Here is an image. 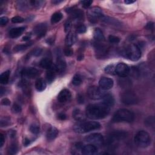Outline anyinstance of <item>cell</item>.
<instances>
[{
  "instance_id": "cell-1",
  "label": "cell",
  "mask_w": 155,
  "mask_h": 155,
  "mask_svg": "<svg viewBox=\"0 0 155 155\" xmlns=\"http://www.w3.org/2000/svg\"><path fill=\"white\" fill-rule=\"evenodd\" d=\"M110 111V107L101 104H90L85 109V116L90 119H102L106 117Z\"/></svg>"
},
{
  "instance_id": "cell-2",
  "label": "cell",
  "mask_w": 155,
  "mask_h": 155,
  "mask_svg": "<svg viewBox=\"0 0 155 155\" xmlns=\"http://www.w3.org/2000/svg\"><path fill=\"white\" fill-rule=\"evenodd\" d=\"M101 128V124L95 121H79L74 126L73 130L78 133H85Z\"/></svg>"
},
{
  "instance_id": "cell-3",
  "label": "cell",
  "mask_w": 155,
  "mask_h": 155,
  "mask_svg": "<svg viewBox=\"0 0 155 155\" xmlns=\"http://www.w3.org/2000/svg\"><path fill=\"white\" fill-rule=\"evenodd\" d=\"M135 115L130 110L122 109L114 114L112 121L113 122H132L134 121Z\"/></svg>"
},
{
  "instance_id": "cell-4",
  "label": "cell",
  "mask_w": 155,
  "mask_h": 155,
  "mask_svg": "<svg viewBox=\"0 0 155 155\" xmlns=\"http://www.w3.org/2000/svg\"><path fill=\"white\" fill-rule=\"evenodd\" d=\"M122 55L123 57L130 60L136 61L141 57V51L140 48L137 45L131 44L124 49Z\"/></svg>"
},
{
  "instance_id": "cell-5",
  "label": "cell",
  "mask_w": 155,
  "mask_h": 155,
  "mask_svg": "<svg viewBox=\"0 0 155 155\" xmlns=\"http://www.w3.org/2000/svg\"><path fill=\"white\" fill-rule=\"evenodd\" d=\"M134 141L135 144L141 148H146L151 144L150 135L144 130H141L136 133Z\"/></svg>"
},
{
  "instance_id": "cell-6",
  "label": "cell",
  "mask_w": 155,
  "mask_h": 155,
  "mask_svg": "<svg viewBox=\"0 0 155 155\" xmlns=\"http://www.w3.org/2000/svg\"><path fill=\"white\" fill-rule=\"evenodd\" d=\"M121 101L125 105H130L137 104L139 101L138 98L135 93L131 91H126L121 95Z\"/></svg>"
},
{
  "instance_id": "cell-7",
  "label": "cell",
  "mask_w": 155,
  "mask_h": 155,
  "mask_svg": "<svg viewBox=\"0 0 155 155\" xmlns=\"http://www.w3.org/2000/svg\"><path fill=\"white\" fill-rule=\"evenodd\" d=\"M127 135L126 132L122 131H115L111 133L107 141L108 145L110 147L114 146L119 141L126 138Z\"/></svg>"
},
{
  "instance_id": "cell-8",
  "label": "cell",
  "mask_w": 155,
  "mask_h": 155,
  "mask_svg": "<svg viewBox=\"0 0 155 155\" xmlns=\"http://www.w3.org/2000/svg\"><path fill=\"white\" fill-rule=\"evenodd\" d=\"M85 141L90 144L95 146H100L104 144V139L103 136L100 133H93L87 136Z\"/></svg>"
},
{
  "instance_id": "cell-9",
  "label": "cell",
  "mask_w": 155,
  "mask_h": 155,
  "mask_svg": "<svg viewBox=\"0 0 155 155\" xmlns=\"http://www.w3.org/2000/svg\"><path fill=\"white\" fill-rule=\"evenodd\" d=\"M87 15L91 23H95L98 20H101L104 16L102 10L98 7H94L90 9L87 12Z\"/></svg>"
},
{
  "instance_id": "cell-10",
  "label": "cell",
  "mask_w": 155,
  "mask_h": 155,
  "mask_svg": "<svg viewBox=\"0 0 155 155\" xmlns=\"http://www.w3.org/2000/svg\"><path fill=\"white\" fill-rule=\"evenodd\" d=\"M87 95L89 98L93 100H101L104 95V92L97 86L93 85L90 87L87 90Z\"/></svg>"
},
{
  "instance_id": "cell-11",
  "label": "cell",
  "mask_w": 155,
  "mask_h": 155,
  "mask_svg": "<svg viewBox=\"0 0 155 155\" xmlns=\"http://www.w3.org/2000/svg\"><path fill=\"white\" fill-rule=\"evenodd\" d=\"M130 67L126 64L121 63L116 66V74L121 78L127 77L129 75Z\"/></svg>"
},
{
  "instance_id": "cell-12",
  "label": "cell",
  "mask_w": 155,
  "mask_h": 155,
  "mask_svg": "<svg viewBox=\"0 0 155 155\" xmlns=\"http://www.w3.org/2000/svg\"><path fill=\"white\" fill-rule=\"evenodd\" d=\"M113 84H114L113 80L112 79L107 77L101 78L100 80V81H99V85H100V88L104 90L111 89L113 87Z\"/></svg>"
},
{
  "instance_id": "cell-13",
  "label": "cell",
  "mask_w": 155,
  "mask_h": 155,
  "mask_svg": "<svg viewBox=\"0 0 155 155\" xmlns=\"http://www.w3.org/2000/svg\"><path fill=\"white\" fill-rule=\"evenodd\" d=\"M21 73L23 76L28 78H35L40 75V71L33 67H30L24 69Z\"/></svg>"
},
{
  "instance_id": "cell-14",
  "label": "cell",
  "mask_w": 155,
  "mask_h": 155,
  "mask_svg": "<svg viewBox=\"0 0 155 155\" xmlns=\"http://www.w3.org/2000/svg\"><path fill=\"white\" fill-rule=\"evenodd\" d=\"M72 97L71 92L68 89L61 90L58 95V100L61 103H65L69 101Z\"/></svg>"
},
{
  "instance_id": "cell-15",
  "label": "cell",
  "mask_w": 155,
  "mask_h": 155,
  "mask_svg": "<svg viewBox=\"0 0 155 155\" xmlns=\"http://www.w3.org/2000/svg\"><path fill=\"white\" fill-rule=\"evenodd\" d=\"M47 32V26L44 23H41L36 26L34 28V33L40 38L44 36Z\"/></svg>"
},
{
  "instance_id": "cell-16",
  "label": "cell",
  "mask_w": 155,
  "mask_h": 155,
  "mask_svg": "<svg viewBox=\"0 0 155 155\" xmlns=\"http://www.w3.org/2000/svg\"><path fill=\"white\" fill-rule=\"evenodd\" d=\"M68 14H70L72 17L76 20H81L84 17V12L80 9L75 8H69L66 10Z\"/></svg>"
},
{
  "instance_id": "cell-17",
  "label": "cell",
  "mask_w": 155,
  "mask_h": 155,
  "mask_svg": "<svg viewBox=\"0 0 155 155\" xmlns=\"http://www.w3.org/2000/svg\"><path fill=\"white\" fill-rule=\"evenodd\" d=\"M81 152L83 154L85 155H91L95 154L98 152V148L96 146L92 145V144H88L83 145L81 148Z\"/></svg>"
},
{
  "instance_id": "cell-18",
  "label": "cell",
  "mask_w": 155,
  "mask_h": 155,
  "mask_svg": "<svg viewBox=\"0 0 155 155\" xmlns=\"http://www.w3.org/2000/svg\"><path fill=\"white\" fill-rule=\"evenodd\" d=\"M57 69H56L55 66H52L51 68L47 70V73H46V79L47 82L49 84H51L53 83V81L55 80L56 78V75H57Z\"/></svg>"
},
{
  "instance_id": "cell-19",
  "label": "cell",
  "mask_w": 155,
  "mask_h": 155,
  "mask_svg": "<svg viewBox=\"0 0 155 155\" xmlns=\"http://www.w3.org/2000/svg\"><path fill=\"white\" fill-rule=\"evenodd\" d=\"M25 27H16L12 29L9 31V36L12 38H16L21 36L23 33L24 32L25 30Z\"/></svg>"
},
{
  "instance_id": "cell-20",
  "label": "cell",
  "mask_w": 155,
  "mask_h": 155,
  "mask_svg": "<svg viewBox=\"0 0 155 155\" xmlns=\"http://www.w3.org/2000/svg\"><path fill=\"white\" fill-rule=\"evenodd\" d=\"M56 69H57V73H63L67 67L66 61L62 59L61 58H58L57 61V64L55 65Z\"/></svg>"
},
{
  "instance_id": "cell-21",
  "label": "cell",
  "mask_w": 155,
  "mask_h": 155,
  "mask_svg": "<svg viewBox=\"0 0 155 155\" xmlns=\"http://www.w3.org/2000/svg\"><path fill=\"white\" fill-rule=\"evenodd\" d=\"M102 102L104 104L107 105V106L111 107L113 106L115 104V100L113 96L110 94H104L103 97L102 98Z\"/></svg>"
},
{
  "instance_id": "cell-22",
  "label": "cell",
  "mask_w": 155,
  "mask_h": 155,
  "mask_svg": "<svg viewBox=\"0 0 155 155\" xmlns=\"http://www.w3.org/2000/svg\"><path fill=\"white\" fill-rule=\"evenodd\" d=\"M58 130L55 127H52L48 130L46 134V138L48 141H53L57 137L58 135Z\"/></svg>"
},
{
  "instance_id": "cell-23",
  "label": "cell",
  "mask_w": 155,
  "mask_h": 155,
  "mask_svg": "<svg viewBox=\"0 0 155 155\" xmlns=\"http://www.w3.org/2000/svg\"><path fill=\"white\" fill-rule=\"evenodd\" d=\"M76 36L74 33H69L67 34L66 38V44L67 46L71 47L72 46L76 41Z\"/></svg>"
},
{
  "instance_id": "cell-24",
  "label": "cell",
  "mask_w": 155,
  "mask_h": 155,
  "mask_svg": "<svg viewBox=\"0 0 155 155\" xmlns=\"http://www.w3.org/2000/svg\"><path fill=\"white\" fill-rule=\"evenodd\" d=\"M47 87L46 83L42 78H38L35 82V88L38 91H44Z\"/></svg>"
},
{
  "instance_id": "cell-25",
  "label": "cell",
  "mask_w": 155,
  "mask_h": 155,
  "mask_svg": "<svg viewBox=\"0 0 155 155\" xmlns=\"http://www.w3.org/2000/svg\"><path fill=\"white\" fill-rule=\"evenodd\" d=\"M72 115L73 118L77 121H83L85 119V115L82 112V111L78 109L73 110Z\"/></svg>"
},
{
  "instance_id": "cell-26",
  "label": "cell",
  "mask_w": 155,
  "mask_h": 155,
  "mask_svg": "<svg viewBox=\"0 0 155 155\" xmlns=\"http://www.w3.org/2000/svg\"><path fill=\"white\" fill-rule=\"evenodd\" d=\"M40 66L45 69H49L53 66L52 61L48 58H44L41 59L40 63Z\"/></svg>"
},
{
  "instance_id": "cell-27",
  "label": "cell",
  "mask_w": 155,
  "mask_h": 155,
  "mask_svg": "<svg viewBox=\"0 0 155 155\" xmlns=\"http://www.w3.org/2000/svg\"><path fill=\"white\" fill-rule=\"evenodd\" d=\"M94 39L97 42H102L105 40L104 35L101 29L96 28L95 29L94 32Z\"/></svg>"
},
{
  "instance_id": "cell-28",
  "label": "cell",
  "mask_w": 155,
  "mask_h": 155,
  "mask_svg": "<svg viewBox=\"0 0 155 155\" xmlns=\"http://www.w3.org/2000/svg\"><path fill=\"white\" fill-rule=\"evenodd\" d=\"M101 20L107 24H109L110 25H115V26H118L119 24H121L120 22L116 19H113L112 18H110L109 16H104L102 18Z\"/></svg>"
},
{
  "instance_id": "cell-29",
  "label": "cell",
  "mask_w": 155,
  "mask_h": 155,
  "mask_svg": "<svg viewBox=\"0 0 155 155\" xmlns=\"http://www.w3.org/2000/svg\"><path fill=\"white\" fill-rule=\"evenodd\" d=\"M119 84L122 88H128L132 85V82L128 78L123 77L119 79Z\"/></svg>"
},
{
  "instance_id": "cell-30",
  "label": "cell",
  "mask_w": 155,
  "mask_h": 155,
  "mask_svg": "<svg viewBox=\"0 0 155 155\" xmlns=\"http://www.w3.org/2000/svg\"><path fill=\"white\" fill-rule=\"evenodd\" d=\"M10 75V70H7L1 73V76H0V83L2 84H8L9 81Z\"/></svg>"
},
{
  "instance_id": "cell-31",
  "label": "cell",
  "mask_w": 155,
  "mask_h": 155,
  "mask_svg": "<svg viewBox=\"0 0 155 155\" xmlns=\"http://www.w3.org/2000/svg\"><path fill=\"white\" fill-rule=\"evenodd\" d=\"M33 44L32 42H30L29 43H26V44H20V45H17L14 47V52H21L23 51L26 50L27 48L30 47Z\"/></svg>"
},
{
  "instance_id": "cell-32",
  "label": "cell",
  "mask_w": 155,
  "mask_h": 155,
  "mask_svg": "<svg viewBox=\"0 0 155 155\" xmlns=\"http://www.w3.org/2000/svg\"><path fill=\"white\" fill-rule=\"evenodd\" d=\"M63 15L61 12H56L53 14L51 17V23L52 24H56L60 21L62 18H63Z\"/></svg>"
},
{
  "instance_id": "cell-33",
  "label": "cell",
  "mask_w": 155,
  "mask_h": 155,
  "mask_svg": "<svg viewBox=\"0 0 155 155\" xmlns=\"http://www.w3.org/2000/svg\"><path fill=\"white\" fill-rule=\"evenodd\" d=\"M83 83V77L79 74H76L72 79V84L75 86H79Z\"/></svg>"
},
{
  "instance_id": "cell-34",
  "label": "cell",
  "mask_w": 155,
  "mask_h": 155,
  "mask_svg": "<svg viewBox=\"0 0 155 155\" xmlns=\"http://www.w3.org/2000/svg\"><path fill=\"white\" fill-rule=\"evenodd\" d=\"M105 72L109 75H114L116 74V66L114 65H109L105 68Z\"/></svg>"
},
{
  "instance_id": "cell-35",
  "label": "cell",
  "mask_w": 155,
  "mask_h": 155,
  "mask_svg": "<svg viewBox=\"0 0 155 155\" xmlns=\"http://www.w3.org/2000/svg\"><path fill=\"white\" fill-rule=\"evenodd\" d=\"M129 74H130V75L133 76V78H138L139 76L140 73L138 69H137V67H131V69L130 68Z\"/></svg>"
},
{
  "instance_id": "cell-36",
  "label": "cell",
  "mask_w": 155,
  "mask_h": 155,
  "mask_svg": "<svg viewBox=\"0 0 155 155\" xmlns=\"http://www.w3.org/2000/svg\"><path fill=\"white\" fill-rule=\"evenodd\" d=\"M1 127H8L10 124V118L8 117H4L1 119Z\"/></svg>"
},
{
  "instance_id": "cell-37",
  "label": "cell",
  "mask_w": 155,
  "mask_h": 155,
  "mask_svg": "<svg viewBox=\"0 0 155 155\" xmlns=\"http://www.w3.org/2000/svg\"><path fill=\"white\" fill-rule=\"evenodd\" d=\"M30 130L33 134L37 135L40 133V126L36 124H33L30 127Z\"/></svg>"
},
{
  "instance_id": "cell-38",
  "label": "cell",
  "mask_w": 155,
  "mask_h": 155,
  "mask_svg": "<svg viewBox=\"0 0 155 155\" xmlns=\"http://www.w3.org/2000/svg\"><path fill=\"white\" fill-rule=\"evenodd\" d=\"M109 41L111 44H117L120 42V39L117 36L114 35H110L109 36Z\"/></svg>"
},
{
  "instance_id": "cell-39",
  "label": "cell",
  "mask_w": 155,
  "mask_h": 155,
  "mask_svg": "<svg viewBox=\"0 0 155 155\" xmlns=\"http://www.w3.org/2000/svg\"><path fill=\"white\" fill-rule=\"evenodd\" d=\"M21 110H22L21 107L19 104H18L16 103L14 104L13 105V106H12V111H13L14 113H19L21 112Z\"/></svg>"
},
{
  "instance_id": "cell-40",
  "label": "cell",
  "mask_w": 155,
  "mask_h": 155,
  "mask_svg": "<svg viewBox=\"0 0 155 155\" xmlns=\"http://www.w3.org/2000/svg\"><path fill=\"white\" fill-rule=\"evenodd\" d=\"M18 152V146L15 144H13L10 145L9 149V153L10 154H15Z\"/></svg>"
},
{
  "instance_id": "cell-41",
  "label": "cell",
  "mask_w": 155,
  "mask_h": 155,
  "mask_svg": "<svg viewBox=\"0 0 155 155\" xmlns=\"http://www.w3.org/2000/svg\"><path fill=\"white\" fill-rule=\"evenodd\" d=\"M145 124L148 127H154V117L150 116L148 117V118L146 119L145 120Z\"/></svg>"
},
{
  "instance_id": "cell-42",
  "label": "cell",
  "mask_w": 155,
  "mask_h": 155,
  "mask_svg": "<svg viewBox=\"0 0 155 155\" xmlns=\"http://www.w3.org/2000/svg\"><path fill=\"white\" fill-rule=\"evenodd\" d=\"M87 28L83 24H80L76 27V32L78 33H84L86 32Z\"/></svg>"
},
{
  "instance_id": "cell-43",
  "label": "cell",
  "mask_w": 155,
  "mask_h": 155,
  "mask_svg": "<svg viewBox=\"0 0 155 155\" xmlns=\"http://www.w3.org/2000/svg\"><path fill=\"white\" fill-rule=\"evenodd\" d=\"M64 53L66 57H70L73 54V51L70 48V47L67 46L64 49Z\"/></svg>"
},
{
  "instance_id": "cell-44",
  "label": "cell",
  "mask_w": 155,
  "mask_h": 155,
  "mask_svg": "<svg viewBox=\"0 0 155 155\" xmlns=\"http://www.w3.org/2000/svg\"><path fill=\"white\" fill-rule=\"evenodd\" d=\"M72 27V22L70 20H68L64 24V30L66 33H69Z\"/></svg>"
},
{
  "instance_id": "cell-45",
  "label": "cell",
  "mask_w": 155,
  "mask_h": 155,
  "mask_svg": "<svg viewBox=\"0 0 155 155\" xmlns=\"http://www.w3.org/2000/svg\"><path fill=\"white\" fill-rule=\"evenodd\" d=\"M24 21V18L19 16H16L12 18V22L13 23H21Z\"/></svg>"
},
{
  "instance_id": "cell-46",
  "label": "cell",
  "mask_w": 155,
  "mask_h": 155,
  "mask_svg": "<svg viewBox=\"0 0 155 155\" xmlns=\"http://www.w3.org/2000/svg\"><path fill=\"white\" fill-rule=\"evenodd\" d=\"M82 6L84 8H89L93 3V1H89V0H85V1H81L80 2Z\"/></svg>"
},
{
  "instance_id": "cell-47",
  "label": "cell",
  "mask_w": 155,
  "mask_h": 155,
  "mask_svg": "<svg viewBox=\"0 0 155 155\" xmlns=\"http://www.w3.org/2000/svg\"><path fill=\"white\" fill-rule=\"evenodd\" d=\"M29 3L31 4V5L34 6L35 8H40L44 2L42 1H30Z\"/></svg>"
},
{
  "instance_id": "cell-48",
  "label": "cell",
  "mask_w": 155,
  "mask_h": 155,
  "mask_svg": "<svg viewBox=\"0 0 155 155\" xmlns=\"http://www.w3.org/2000/svg\"><path fill=\"white\" fill-rule=\"evenodd\" d=\"M42 51L41 48H37L32 52V55L35 56V57H38V56H40L42 53Z\"/></svg>"
},
{
  "instance_id": "cell-49",
  "label": "cell",
  "mask_w": 155,
  "mask_h": 155,
  "mask_svg": "<svg viewBox=\"0 0 155 155\" xmlns=\"http://www.w3.org/2000/svg\"><path fill=\"white\" fill-rule=\"evenodd\" d=\"M9 21V18L6 16H2L0 18V24L1 26H5Z\"/></svg>"
},
{
  "instance_id": "cell-50",
  "label": "cell",
  "mask_w": 155,
  "mask_h": 155,
  "mask_svg": "<svg viewBox=\"0 0 155 155\" xmlns=\"http://www.w3.org/2000/svg\"><path fill=\"white\" fill-rule=\"evenodd\" d=\"M145 29L147 30H153V29H154V23L153 22L148 23L147 24V25L145 26Z\"/></svg>"
},
{
  "instance_id": "cell-51",
  "label": "cell",
  "mask_w": 155,
  "mask_h": 155,
  "mask_svg": "<svg viewBox=\"0 0 155 155\" xmlns=\"http://www.w3.org/2000/svg\"><path fill=\"white\" fill-rule=\"evenodd\" d=\"M58 118L61 121L66 120L67 119V115L64 113H60L58 115Z\"/></svg>"
},
{
  "instance_id": "cell-52",
  "label": "cell",
  "mask_w": 155,
  "mask_h": 155,
  "mask_svg": "<svg viewBox=\"0 0 155 155\" xmlns=\"http://www.w3.org/2000/svg\"><path fill=\"white\" fill-rule=\"evenodd\" d=\"M1 104L8 106V105H9L10 104V101L8 98H4L1 101Z\"/></svg>"
},
{
  "instance_id": "cell-53",
  "label": "cell",
  "mask_w": 155,
  "mask_h": 155,
  "mask_svg": "<svg viewBox=\"0 0 155 155\" xmlns=\"http://www.w3.org/2000/svg\"><path fill=\"white\" fill-rule=\"evenodd\" d=\"M4 142H5V138L4 135L3 133H1L0 134V147H2L3 146Z\"/></svg>"
},
{
  "instance_id": "cell-54",
  "label": "cell",
  "mask_w": 155,
  "mask_h": 155,
  "mask_svg": "<svg viewBox=\"0 0 155 155\" xmlns=\"http://www.w3.org/2000/svg\"><path fill=\"white\" fill-rule=\"evenodd\" d=\"M77 100H78V102L79 104H83V103H84V96L82 95H78V98H77Z\"/></svg>"
},
{
  "instance_id": "cell-55",
  "label": "cell",
  "mask_w": 155,
  "mask_h": 155,
  "mask_svg": "<svg viewBox=\"0 0 155 155\" xmlns=\"http://www.w3.org/2000/svg\"><path fill=\"white\" fill-rule=\"evenodd\" d=\"M30 144V139H28V138H25V139H24V146L27 147V146L29 145Z\"/></svg>"
},
{
  "instance_id": "cell-56",
  "label": "cell",
  "mask_w": 155,
  "mask_h": 155,
  "mask_svg": "<svg viewBox=\"0 0 155 155\" xmlns=\"http://www.w3.org/2000/svg\"><path fill=\"white\" fill-rule=\"evenodd\" d=\"M9 136L10 138H14L15 136L16 132L15 131H14V130H10V131H9Z\"/></svg>"
},
{
  "instance_id": "cell-57",
  "label": "cell",
  "mask_w": 155,
  "mask_h": 155,
  "mask_svg": "<svg viewBox=\"0 0 155 155\" xmlns=\"http://www.w3.org/2000/svg\"><path fill=\"white\" fill-rule=\"evenodd\" d=\"M46 42L48 44H53V42H54V39L53 38H48L47 40H46Z\"/></svg>"
},
{
  "instance_id": "cell-58",
  "label": "cell",
  "mask_w": 155,
  "mask_h": 155,
  "mask_svg": "<svg viewBox=\"0 0 155 155\" xmlns=\"http://www.w3.org/2000/svg\"><path fill=\"white\" fill-rule=\"evenodd\" d=\"M30 39V36H29V35H26V36H24L23 38V41H29Z\"/></svg>"
},
{
  "instance_id": "cell-59",
  "label": "cell",
  "mask_w": 155,
  "mask_h": 155,
  "mask_svg": "<svg viewBox=\"0 0 155 155\" xmlns=\"http://www.w3.org/2000/svg\"><path fill=\"white\" fill-rule=\"evenodd\" d=\"M83 58H84V56L83 55H79V56H78L77 60L78 61H81L83 59Z\"/></svg>"
},
{
  "instance_id": "cell-60",
  "label": "cell",
  "mask_w": 155,
  "mask_h": 155,
  "mask_svg": "<svg viewBox=\"0 0 155 155\" xmlns=\"http://www.w3.org/2000/svg\"><path fill=\"white\" fill-rule=\"evenodd\" d=\"M135 2V1H130V0H126L124 1V3L127 4H132L134 3Z\"/></svg>"
},
{
  "instance_id": "cell-61",
  "label": "cell",
  "mask_w": 155,
  "mask_h": 155,
  "mask_svg": "<svg viewBox=\"0 0 155 155\" xmlns=\"http://www.w3.org/2000/svg\"><path fill=\"white\" fill-rule=\"evenodd\" d=\"M62 2H63V1H59V0H58H58H55V1H52V3H53L55 4H59L60 3H62Z\"/></svg>"
},
{
  "instance_id": "cell-62",
  "label": "cell",
  "mask_w": 155,
  "mask_h": 155,
  "mask_svg": "<svg viewBox=\"0 0 155 155\" xmlns=\"http://www.w3.org/2000/svg\"><path fill=\"white\" fill-rule=\"evenodd\" d=\"M5 89H4L3 87H2L1 88V92H0V93H1V96H3V94H4V93L5 92Z\"/></svg>"
}]
</instances>
